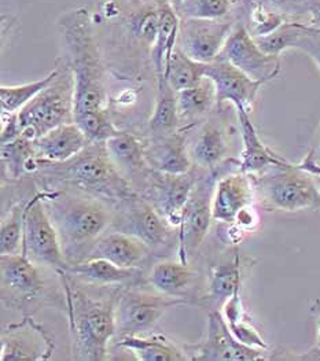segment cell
I'll return each mask as SVG.
<instances>
[{"mask_svg": "<svg viewBox=\"0 0 320 361\" xmlns=\"http://www.w3.org/2000/svg\"><path fill=\"white\" fill-rule=\"evenodd\" d=\"M191 361H257L266 360V350L250 348L233 336L221 312L209 310L207 336L199 343L183 346Z\"/></svg>", "mask_w": 320, "mask_h": 361, "instance_id": "obj_12", "label": "cell"}, {"mask_svg": "<svg viewBox=\"0 0 320 361\" xmlns=\"http://www.w3.org/2000/svg\"><path fill=\"white\" fill-rule=\"evenodd\" d=\"M235 0H180L173 8L180 20H224L231 14Z\"/></svg>", "mask_w": 320, "mask_h": 361, "instance_id": "obj_37", "label": "cell"}, {"mask_svg": "<svg viewBox=\"0 0 320 361\" xmlns=\"http://www.w3.org/2000/svg\"><path fill=\"white\" fill-rule=\"evenodd\" d=\"M195 281L194 271L183 261H160L153 265L147 282L161 293L173 298H183L190 302V294Z\"/></svg>", "mask_w": 320, "mask_h": 361, "instance_id": "obj_26", "label": "cell"}, {"mask_svg": "<svg viewBox=\"0 0 320 361\" xmlns=\"http://www.w3.org/2000/svg\"><path fill=\"white\" fill-rule=\"evenodd\" d=\"M164 78L169 85L176 91H183L198 84L205 76V63L197 62L187 56L178 46L172 54L169 63L165 69Z\"/></svg>", "mask_w": 320, "mask_h": 361, "instance_id": "obj_34", "label": "cell"}, {"mask_svg": "<svg viewBox=\"0 0 320 361\" xmlns=\"http://www.w3.org/2000/svg\"><path fill=\"white\" fill-rule=\"evenodd\" d=\"M311 313L316 323V350L320 352V298L311 304Z\"/></svg>", "mask_w": 320, "mask_h": 361, "instance_id": "obj_46", "label": "cell"}, {"mask_svg": "<svg viewBox=\"0 0 320 361\" xmlns=\"http://www.w3.org/2000/svg\"><path fill=\"white\" fill-rule=\"evenodd\" d=\"M58 73V68L54 66L53 71L46 78L20 84V85H1L0 87V110L1 114H14L23 110L39 92H42Z\"/></svg>", "mask_w": 320, "mask_h": 361, "instance_id": "obj_35", "label": "cell"}, {"mask_svg": "<svg viewBox=\"0 0 320 361\" xmlns=\"http://www.w3.org/2000/svg\"><path fill=\"white\" fill-rule=\"evenodd\" d=\"M27 175L36 176L42 188L76 190L113 209L139 195L110 158L106 142H90L82 152L65 162L35 158Z\"/></svg>", "mask_w": 320, "mask_h": 361, "instance_id": "obj_1", "label": "cell"}, {"mask_svg": "<svg viewBox=\"0 0 320 361\" xmlns=\"http://www.w3.org/2000/svg\"><path fill=\"white\" fill-rule=\"evenodd\" d=\"M149 127L150 136L168 135L182 128L178 113L176 91L169 85L164 76L157 78L156 104L149 120Z\"/></svg>", "mask_w": 320, "mask_h": 361, "instance_id": "obj_31", "label": "cell"}, {"mask_svg": "<svg viewBox=\"0 0 320 361\" xmlns=\"http://www.w3.org/2000/svg\"><path fill=\"white\" fill-rule=\"evenodd\" d=\"M160 26V10H159V0L154 4H146L140 7L130 20V27L135 36L146 43L147 46L153 47Z\"/></svg>", "mask_w": 320, "mask_h": 361, "instance_id": "obj_39", "label": "cell"}, {"mask_svg": "<svg viewBox=\"0 0 320 361\" xmlns=\"http://www.w3.org/2000/svg\"><path fill=\"white\" fill-rule=\"evenodd\" d=\"M58 276L65 295L73 359L106 360L109 343L117 336L116 305L120 288L106 293L99 290L95 294L85 287V282L68 272Z\"/></svg>", "mask_w": 320, "mask_h": 361, "instance_id": "obj_3", "label": "cell"}, {"mask_svg": "<svg viewBox=\"0 0 320 361\" xmlns=\"http://www.w3.org/2000/svg\"><path fill=\"white\" fill-rule=\"evenodd\" d=\"M295 50L307 54L316 65L320 72V30L305 24V27L295 43Z\"/></svg>", "mask_w": 320, "mask_h": 361, "instance_id": "obj_41", "label": "cell"}, {"mask_svg": "<svg viewBox=\"0 0 320 361\" xmlns=\"http://www.w3.org/2000/svg\"><path fill=\"white\" fill-rule=\"evenodd\" d=\"M0 272L1 301L7 308L25 312L46 297L42 272L25 253L0 255Z\"/></svg>", "mask_w": 320, "mask_h": 361, "instance_id": "obj_11", "label": "cell"}, {"mask_svg": "<svg viewBox=\"0 0 320 361\" xmlns=\"http://www.w3.org/2000/svg\"><path fill=\"white\" fill-rule=\"evenodd\" d=\"M309 24L320 30V0H309Z\"/></svg>", "mask_w": 320, "mask_h": 361, "instance_id": "obj_45", "label": "cell"}, {"mask_svg": "<svg viewBox=\"0 0 320 361\" xmlns=\"http://www.w3.org/2000/svg\"><path fill=\"white\" fill-rule=\"evenodd\" d=\"M305 24L288 21L281 27H278L275 32L269 33L267 36L254 37L259 47L268 55L281 56V54L286 50H290L295 47V43L298 37L301 36Z\"/></svg>", "mask_w": 320, "mask_h": 361, "instance_id": "obj_38", "label": "cell"}, {"mask_svg": "<svg viewBox=\"0 0 320 361\" xmlns=\"http://www.w3.org/2000/svg\"><path fill=\"white\" fill-rule=\"evenodd\" d=\"M219 58L237 66L249 78L267 84L282 71L281 56L268 55L256 43L245 23H237Z\"/></svg>", "mask_w": 320, "mask_h": 361, "instance_id": "obj_15", "label": "cell"}, {"mask_svg": "<svg viewBox=\"0 0 320 361\" xmlns=\"http://www.w3.org/2000/svg\"><path fill=\"white\" fill-rule=\"evenodd\" d=\"M275 10L281 11L286 17L294 16H308L309 11V0H259Z\"/></svg>", "mask_w": 320, "mask_h": 361, "instance_id": "obj_42", "label": "cell"}, {"mask_svg": "<svg viewBox=\"0 0 320 361\" xmlns=\"http://www.w3.org/2000/svg\"><path fill=\"white\" fill-rule=\"evenodd\" d=\"M44 197L46 190H40L29 198L23 253L33 262L46 265L59 275L68 272L69 262L63 256L59 235L44 205Z\"/></svg>", "mask_w": 320, "mask_h": 361, "instance_id": "obj_8", "label": "cell"}, {"mask_svg": "<svg viewBox=\"0 0 320 361\" xmlns=\"http://www.w3.org/2000/svg\"><path fill=\"white\" fill-rule=\"evenodd\" d=\"M223 166L217 171L198 168V178L183 209L182 221L178 228V255L183 262H187L188 257L198 250L214 221L212 214L214 184Z\"/></svg>", "mask_w": 320, "mask_h": 361, "instance_id": "obj_9", "label": "cell"}, {"mask_svg": "<svg viewBox=\"0 0 320 361\" xmlns=\"http://www.w3.org/2000/svg\"><path fill=\"white\" fill-rule=\"evenodd\" d=\"M117 345L131 352L139 361L190 360L186 350L164 334L121 336Z\"/></svg>", "mask_w": 320, "mask_h": 361, "instance_id": "obj_27", "label": "cell"}, {"mask_svg": "<svg viewBox=\"0 0 320 361\" xmlns=\"http://www.w3.org/2000/svg\"><path fill=\"white\" fill-rule=\"evenodd\" d=\"M90 139L76 124L69 123L51 129L35 140L36 155L51 162H65L82 152Z\"/></svg>", "mask_w": 320, "mask_h": 361, "instance_id": "obj_24", "label": "cell"}, {"mask_svg": "<svg viewBox=\"0 0 320 361\" xmlns=\"http://www.w3.org/2000/svg\"><path fill=\"white\" fill-rule=\"evenodd\" d=\"M228 329L233 333V336L240 341V343H243L246 346H250V348H257V349L267 350V342L259 333V330L254 327V324L252 323V320L249 319L247 314L240 320L234 322V323H230Z\"/></svg>", "mask_w": 320, "mask_h": 361, "instance_id": "obj_40", "label": "cell"}, {"mask_svg": "<svg viewBox=\"0 0 320 361\" xmlns=\"http://www.w3.org/2000/svg\"><path fill=\"white\" fill-rule=\"evenodd\" d=\"M27 202L29 198L21 200L6 210L0 226V255H18L23 252Z\"/></svg>", "mask_w": 320, "mask_h": 361, "instance_id": "obj_33", "label": "cell"}, {"mask_svg": "<svg viewBox=\"0 0 320 361\" xmlns=\"http://www.w3.org/2000/svg\"><path fill=\"white\" fill-rule=\"evenodd\" d=\"M152 255L153 250L137 236L113 230L98 240L90 258H106L123 268L142 269Z\"/></svg>", "mask_w": 320, "mask_h": 361, "instance_id": "obj_22", "label": "cell"}, {"mask_svg": "<svg viewBox=\"0 0 320 361\" xmlns=\"http://www.w3.org/2000/svg\"><path fill=\"white\" fill-rule=\"evenodd\" d=\"M37 158L35 140L21 135L16 140L1 145V171L3 178L18 181L27 175L29 164Z\"/></svg>", "mask_w": 320, "mask_h": 361, "instance_id": "obj_32", "label": "cell"}, {"mask_svg": "<svg viewBox=\"0 0 320 361\" xmlns=\"http://www.w3.org/2000/svg\"><path fill=\"white\" fill-rule=\"evenodd\" d=\"M235 23L233 20H180L178 47L191 59L211 63L223 51Z\"/></svg>", "mask_w": 320, "mask_h": 361, "instance_id": "obj_16", "label": "cell"}, {"mask_svg": "<svg viewBox=\"0 0 320 361\" xmlns=\"http://www.w3.org/2000/svg\"><path fill=\"white\" fill-rule=\"evenodd\" d=\"M205 76L214 81L217 109L228 102L234 104L235 109L250 113L261 87L264 85V82L249 78L223 58L205 63Z\"/></svg>", "mask_w": 320, "mask_h": 361, "instance_id": "obj_17", "label": "cell"}, {"mask_svg": "<svg viewBox=\"0 0 320 361\" xmlns=\"http://www.w3.org/2000/svg\"><path fill=\"white\" fill-rule=\"evenodd\" d=\"M194 166L204 171H217L228 162L230 140L227 128L216 121H205L188 143Z\"/></svg>", "mask_w": 320, "mask_h": 361, "instance_id": "obj_21", "label": "cell"}, {"mask_svg": "<svg viewBox=\"0 0 320 361\" xmlns=\"http://www.w3.org/2000/svg\"><path fill=\"white\" fill-rule=\"evenodd\" d=\"M199 169L192 166L186 173H165L153 169L140 195L157 209L161 216L179 228L182 213L195 185Z\"/></svg>", "mask_w": 320, "mask_h": 361, "instance_id": "obj_13", "label": "cell"}, {"mask_svg": "<svg viewBox=\"0 0 320 361\" xmlns=\"http://www.w3.org/2000/svg\"><path fill=\"white\" fill-rule=\"evenodd\" d=\"M234 224L238 228H240L243 233L249 231V230H254L256 226L259 224V216H257V213H256V210L253 207H245L238 214V217H237Z\"/></svg>", "mask_w": 320, "mask_h": 361, "instance_id": "obj_44", "label": "cell"}, {"mask_svg": "<svg viewBox=\"0 0 320 361\" xmlns=\"http://www.w3.org/2000/svg\"><path fill=\"white\" fill-rule=\"evenodd\" d=\"M246 24L253 37L267 36L288 23V17L259 0H245Z\"/></svg>", "mask_w": 320, "mask_h": 361, "instance_id": "obj_36", "label": "cell"}, {"mask_svg": "<svg viewBox=\"0 0 320 361\" xmlns=\"http://www.w3.org/2000/svg\"><path fill=\"white\" fill-rule=\"evenodd\" d=\"M58 73L53 81L18 111V121L29 139L36 140L63 124L75 123V76L66 56L55 61Z\"/></svg>", "mask_w": 320, "mask_h": 361, "instance_id": "obj_5", "label": "cell"}, {"mask_svg": "<svg viewBox=\"0 0 320 361\" xmlns=\"http://www.w3.org/2000/svg\"><path fill=\"white\" fill-rule=\"evenodd\" d=\"M106 147L118 171L140 194L153 172L146 157V142L128 130H118L107 139Z\"/></svg>", "mask_w": 320, "mask_h": 361, "instance_id": "obj_19", "label": "cell"}, {"mask_svg": "<svg viewBox=\"0 0 320 361\" xmlns=\"http://www.w3.org/2000/svg\"><path fill=\"white\" fill-rule=\"evenodd\" d=\"M238 121L240 126V136H242V154H240V172L249 175L263 173L272 166H283L289 162L281 155L272 152L267 145L260 139L257 129L252 123L250 113L242 109H237Z\"/></svg>", "mask_w": 320, "mask_h": 361, "instance_id": "obj_23", "label": "cell"}, {"mask_svg": "<svg viewBox=\"0 0 320 361\" xmlns=\"http://www.w3.org/2000/svg\"><path fill=\"white\" fill-rule=\"evenodd\" d=\"M256 200L267 210H320V190L315 178L298 165L272 166L253 175Z\"/></svg>", "mask_w": 320, "mask_h": 361, "instance_id": "obj_6", "label": "cell"}, {"mask_svg": "<svg viewBox=\"0 0 320 361\" xmlns=\"http://www.w3.org/2000/svg\"><path fill=\"white\" fill-rule=\"evenodd\" d=\"M314 178H315V181H316V184H318L320 190V176H314Z\"/></svg>", "mask_w": 320, "mask_h": 361, "instance_id": "obj_49", "label": "cell"}, {"mask_svg": "<svg viewBox=\"0 0 320 361\" xmlns=\"http://www.w3.org/2000/svg\"><path fill=\"white\" fill-rule=\"evenodd\" d=\"M187 304L188 301L183 298L168 297L157 291L149 293L136 284L123 286L116 305L117 336H144L157 326L168 310Z\"/></svg>", "mask_w": 320, "mask_h": 361, "instance_id": "obj_7", "label": "cell"}, {"mask_svg": "<svg viewBox=\"0 0 320 361\" xmlns=\"http://www.w3.org/2000/svg\"><path fill=\"white\" fill-rule=\"evenodd\" d=\"M242 286V261L235 250L228 262L212 265L208 272L207 300L212 304H224L230 297L240 291Z\"/></svg>", "mask_w": 320, "mask_h": 361, "instance_id": "obj_30", "label": "cell"}, {"mask_svg": "<svg viewBox=\"0 0 320 361\" xmlns=\"http://www.w3.org/2000/svg\"><path fill=\"white\" fill-rule=\"evenodd\" d=\"M180 126H197L216 106L214 81L204 78L198 84L176 92Z\"/></svg>", "mask_w": 320, "mask_h": 361, "instance_id": "obj_29", "label": "cell"}, {"mask_svg": "<svg viewBox=\"0 0 320 361\" xmlns=\"http://www.w3.org/2000/svg\"><path fill=\"white\" fill-rule=\"evenodd\" d=\"M168 1H169V3H171L173 7H175L176 4H179V3H180V0H168Z\"/></svg>", "mask_w": 320, "mask_h": 361, "instance_id": "obj_48", "label": "cell"}, {"mask_svg": "<svg viewBox=\"0 0 320 361\" xmlns=\"http://www.w3.org/2000/svg\"><path fill=\"white\" fill-rule=\"evenodd\" d=\"M46 190L44 205L59 235L69 265L91 257L98 240L111 228L113 207L70 188Z\"/></svg>", "mask_w": 320, "mask_h": 361, "instance_id": "obj_4", "label": "cell"}, {"mask_svg": "<svg viewBox=\"0 0 320 361\" xmlns=\"http://www.w3.org/2000/svg\"><path fill=\"white\" fill-rule=\"evenodd\" d=\"M68 274L85 283L97 286H137L142 281V269L123 268L106 258H88L82 262L69 265Z\"/></svg>", "mask_w": 320, "mask_h": 361, "instance_id": "obj_25", "label": "cell"}, {"mask_svg": "<svg viewBox=\"0 0 320 361\" xmlns=\"http://www.w3.org/2000/svg\"><path fill=\"white\" fill-rule=\"evenodd\" d=\"M308 155L314 159V162L316 164V166L319 168L320 171V137H319V146L316 147V149H314V150H311L309 153H308Z\"/></svg>", "mask_w": 320, "mask_h": 361, "instance_id": "obj_47", "label": "cell"}, {"mask_svg": "<svg viewBox=\"0 0 320 361\" xmlns=\"http://www.w3.org/2000/svg\"><path fill=\"white\" fill-rule=\"evenodd\" d=\"M58 26L75 76V121L110 114L106 68L90 11L81 7L63 13Z\"/></svg>", "mask_w": 320, "mask_h": 361, "instance_id": "obj_2", "label": "cell"}, {"mask_svg": "<svg viewBox=\"0 0 320 361\" xmlns=\"http://www.w3.org/2000/svg\"><path fill=\"white\" fill-rule=\"evenodd\" d=\"M197 126L182 127L172 133L150 136L146 142V157L153 169L165 173H186L194 164L190 157V133Z\"/></svg>", "mask_w": 320, "mask_h": 361, "instance_id": "obj_20", "label": "cell"}, {"mask_svg": "<svg viewBox=\"0 0 320 361\" xmlns=\"http://www.w3.org/2000/svg\"><path fill=\"white\" fill-rule=\"evenodd\" d=\"M256 200L253 175L240 172H227L219 175L214 184L212 214L214 221L234 224L245 207H252Z\"/></svg>", "mask_w": 320, "mask_h": 361, "instance_id": "obj_18", "label": "cell"}, {"mask_svg": "<svg viewBox=\"0 0 320 361\" xmlns=\"http://www.w3.org/2000/svg\"><path fill=\"white\" fill-rule=\"evenodd\" d=\"M55 339L32 314L8 324L1 333V361H46L53 357Z\"/></svg>", "mask_w": 320, "mask_h": 361, "instance_id": "obj_14", "label": "cell"}, {"mask_svg": "<svg viewBox=\"0 0 320 361\" xmlns=\"http://www.w3.org/2000/svg\"><path fill=\"white\" fill-rule=\"evenodd\" d=\"M23 135V130L18 121V113L14 114H1V133L0 145L16 140Z\"/></svg>", "mask_w": 320, "mask_h": 361, "instance_id": "obj_43", "label": "cell"}, {"mask_svg": "<svg viewBox=\"0 0 320 361\" xmlns=\"http://www.w3.org/2000/svg\"><path fill=\"white\" fill-rule=\"evenodd\" d=\"M160 26L157 39L152 47V62L156 76L161 78L169 63V59L178 46L180 17L168 0H159Z\"/></svg>", "mask_w": 320, "mask_h": 361, "instance_id": "obj_28", "label": "cell"}, {"mask_svg": "<svg viewBox=\"0 0 320 361\" xmlns=\"http://www.w3.org/2000/svg\"><path fill=\"white\" fill-rule=\"evenodd\" d=\"M110 230L137 236L153 253H160L172 243L178 246V228L171 226L140 194L113 209Z\"/></svg>", "mask_w": 320, "mask_h": 361, "instance_id": "obj_10", "label": "cell"}]
</instances>
